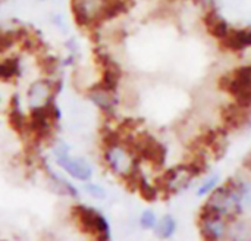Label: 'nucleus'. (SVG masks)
<instances>
[{"label": "nucleus", "mask_w": 251, "mask_h": 241, "mask_svg": "<svg viewBox=\"0 0 251 241\" xmlns=\"http://www.w3.org/2000/svg\"><path fill=\"white\" fill-rule=\"evenodd\" d=\"M85 191L91 196V197H94V199H103L104 197V190L99 186V184H93V183H87L85 184Z\"/></svg>", "instance_id": "nucleus-11"}, {"label": "nucleus", "mask_w": 251, "mask_h": 241, "mask_svg": "<svg viewBox=\"0 0 251 241\" xmlns=\"http://www.w3.org/2000/svg\"><path fill=\"white\" fill-rule=\"evenodd\" d=\"M128 0H71L74 22L84 29L96 31L126 10Z\"/></svg>", "instance_id": "nucleus-2"}, {"label": "nucleus", "mask_w": 251, "mask_h": 241, "mask_svg": "<svg viewBox=\"0 0 251 241\" xmlns=\"http://www.w3.org/2000/svg\"><path fill=\"white\" fill-rule=\"evenodd\" d=\"M50 21H51V25H53L57 31H60V32H63V34L68 32V29H69V22H68V18H66L63 13L54 12V13L50 16Z\"/></svg>", "instance_id": "nucleus-10"}, {"label": "nucleus", "mask_w": 251, "mask_h": 241, "mask_svg": "<svg viewBox=\"0 0 251 241\" xmlns=\"http://www.w3.org/2000/svg\"><path fill=\"white\" fill-rule=\"evenodd\" d=\"M22 74V63L16 54H3L0 56V81L12 82L19 78Z\"/></svg>", "instance_id": "nucleus-8"}, {"label": "nucleus", "mask_w": 251, "mask_h": 241, "mask_svg": "<svg viewBox=\"0 0 251 241\" xmlns=\"http://www.w3.org/2000/svg\"><path fill=\"white\" fill-rule=\"evenodd\" d=\"M101 159L113 175L128 183H134L135 186V181L140 175L138 156L125 137L119 134L107 135L103 141Z\"/></svg>", "instance_id": "nucleus-1"}, {"label": "nucleus", "mask_w": 251, "mask_h": 241, "mask_svg": "<svg viewBox=\"0 0 251 241\" xmlns=\"http://www.w3.org/2000/svg\"><path fill=\"white\" fill-rule=\"evenodd\" d=\"M222 44L229 49V50H235V52H244L251 47V29H237V28H231L229 32L226 34V37L222 40Z\"/></svg>", "instance_id": "nucleus-9"}, {"label": "nucleus", "mask_w": 251, "mask_h": 241, "mask_svg": "<svg viewBox=\"0 0 251 241\" xmlns=\"http://www.w3.org/2000/svg\"><path fill=\"white\" fill-rule=\"evenodd\" d=\"M74 218L79 228L94 237V240L100 237H109V225L106 219L96 211L87 206H75L74 208Z\"/></svg>", "instance_id": "nucleus-7"}, {"label": "nucleus", "mask_w": 251, "mask_h": 241, "mask_svg": "<svg viewBox=\"0 0 251 241\" xmlns=\"http://www.w3.org/2000/svg\"><path fill=\"white\" fill-rule=\"evenodd\" d=\"M141 224H143L146 228L153 227V224H154V216H153L150 212H146V214L143 215V218H141Z\"/></svg>", "instance_id": "nucleus-12"}, {"label": "nucleus", "mask_w": 251, "mask_h": 241, "mask_svg": "<svg viewBox=\"0 0 251 241\" xmlns=\"http://www.w3.org/2000/svg\"><path fill=\"white\" fill-rule=\"evenodd\" d=\"M51 156L54 163L71 178L81 181V183H88L93 178V166L91 163L81 156H74L71 153V147L62 141L56 140L51 144Z\"/></svg>", "instance_id": "nucleus-3"}, {"label": "nucleus", "mask_w": 251, "mask_h": 241, "mask_svg": "<svg viewBox=\"0 0 251 241\" xmlns=\"http://www.w3.org/2000/svg\"><path fill=\"white\" fill-rule=\"evenodd\" d=\"M221 88L243 107L251 106V63L238 66L221 78Z\"/></svg>", "instance_id": "nucleus-5"}, {"label": "nucleus", "mask_w": 251, "mask_h": 241, "mask_svg": "<svg viewBox=\"0 0 251 241\" xmlns=\"http://www.w3.org/2000/svg\"><path fill=\"white\" fill-rule=\"evenodd\" d=\"M59 90H60V81L50 75L32 80L28 84L24 94V103L28 113L51 106L56 102V96Z\"/></svg>", "instance_id": "nucleus-4"}, {"label": "nucleus", "mask_w": 251, "mask_h": 241, "mask_svg": "<svg viewBox=\"0 0 251 241\" xmlns=\"http://www.w3.org/2000/svg\"><path fill=\"white\" fill-rule=\"evenodd\" d=\"M87 100L104 116L110 118L116 113L119 107V93L118 90H112L104 84L94 82L85 90Z\"/></svg>", "instance_id": "nucleus-6"}, {"label": "nucleus", "mask_w": 251, "mask_h": 241, "mask_svg": "<svg viewBox=\"0 0 251 241\" xmlns=\"http://www.w3.org/2000/svg\"><path fill=\"white\" fill-rule=\"evenodd\" d=\"M38 1H47V0H38Z\"/></svg>", "instance_id": "nucleus-13"}]
</instances>
